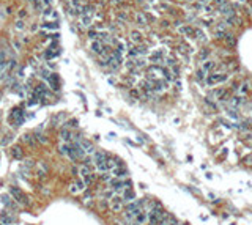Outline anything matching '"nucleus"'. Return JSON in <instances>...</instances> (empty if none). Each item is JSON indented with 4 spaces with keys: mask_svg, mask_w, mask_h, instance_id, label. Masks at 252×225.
Instances as JSON below:
<instances>
[{
    "mask_svg": "<svg viewBox=\"0 0 252 225\" xmlns=\"http://www.w3.org/2000/svg\"><path fill=\"white\" fill-rule=\"evenodd\" d=\"M10 192H11V195L16 199V201L21 203V205H29V203H30L29 197H27L19 188H16V186H11V188H10Z\"/></svg>",
    "mask_w": 252,
    "mask_h": 225,
    "instance_id": "f257e3e1",
    "label": "nucleus"
},
{
    "mask_svg": "<svg viewBox=\"0 0 252 225\" xmlns=\"http://www.w3.org/2000/svg\"><path fill=\"white\" fill-rule=\"evenodd\" d=\"M227 79H228V74H216V73H211V74L205 79V84L210 85V87H213V85L221 84V82L227 80Z\"/></svg>",
    "mask_w": 252,
    "mask_h": 225,
    "instance_id": "f03ea898",
    "label": "nucleus"
},
{
    "mask_svg": "<svg viewBox=\"0 0 252 225\" xmlns=\"http://www.w3.org/2000/svg\"><path fill=\"white\" fill-rule=\"evenodd\" d=\"M109 201H111V208H112V211H115V212L122 211V208H123V205H125L123 197H122V195H117V194H115V195H113Z\"/></svg>",
    "mask_w": 252,
    "mask_h": 225,
    "instance_id": "7ed1b4c3",
    "label": "nucleus"
},
{
    "mask_svg": "<svg viewBox=\"0 0 252 225\" xmlns=\"http://www.w3.org/2000/svg\"><path fill=\"white\" fill-rule=\"evenodd\" d=\"M10 118L14 120L16 126H21L24 123V120H25V115H24V112L21 110V109H14V110L11 112V115H10Z\"/></svg>",
    "mask_w": 252,
    "mask_h": 225,
    "instance_id": "20e7f679",
    "label": "nucleus"
},
{
    "mask_svg": "<svg viewBox=\"0 0 252 225\" xmlns=\"http://www.w3.org/2000/svg\"><path fill=\"white\" fill-rule=\"evenodd\" d=\"M111 175H112V178H118V179H125V178H128V170H126L123 165H118V167H115L112 172H111Z\"/></svg>",
    "mask_w": 252,
    "mask_h": 225,
    "instance_id": "39448f33",
    "label": "nucleus"
},
{
    "mask_svg": "<svg viewBox=\"0 0 252 225\" xmlns=\"http://www.w3.org/2000/svg\"><path fill=\"white\" fill-rule=\"evenodd\" d=\"M79 143H80V146H82V148H84V151L87 153V154H95V148H93L91 142L85 140V139H80V140H79Z\"/></svg>",
    "mask_w": 252,
    "mask_h": 225,
    "instance_id": "423d86ee",
    "label": "nucleus"
},
{
    "mask_svg": "<svg viewBox=\"0 0 252 225\" xmlns=\"http://www.w3.org/2000/svg\"><path fill=\"white\" fill-rule=\"evenodd\" d=\"M122 197H123L125 203H131V201H134L136 194H134V190L131 189V188H128V189H125V190L122 192Z\"/></svg>",
    "mask_w": 252,
    "mask_h": 225,
    "instance_id": "0eeeda50",
    "label": "nucleus"
},
{
    "mask_svg": "<svg viewBox=\"0 0 252 225\" xmlns=\"http://www.w3.org/2000/svg\"><path fill=\"white\" fill-rule=\"evenodd\" d=\"M14 221H16L14 216H10L8 211H3L2 214H0V222H2L3 225H11Z\"/></svg>",
    "mask_w": 252,
    "mask_h": 225,
    "instance_id": "6e6552de",
    "label": "nucleus"
},
{
    "mask_svg": "<svg viewBox=\"0 0 252 225\" xmlns=\"http://www.w3.org/2000/svg\"><path fill=\"white\" fill-rule=\"evenodd\" d=\"M60 139H62L63 142H71V140H73V134L66 129V126L60 129Z\"/></svg>",
    "mask_w": 252,
    "mask_h": 225,
    "instance_id": "1a4fd4ad",
    "label": "nucleus"
},
{
    "mask_svg": "<svg viewBox=\"0 0 252 225\" xmlns=\"http://www.w3.org/2000/svg\"><path fill=\"white\" fill-rule=\"evenodd\" d=\"M22 142L29 146H36V139H35V135H32V134H24Z\"/></svg>",
    "mask_w": 252,
    "mask_h": 225,
    "instance_id": "9d476101",
    "label": "nucleus"
},
{
    "mask_svg": "<svg viewBox=\"0 0 252 225\" xmlns=\"http://www.w3.org/2000/svg\"><path fill=\"white\" fill-rule=\"evenodd\" d=\"M90 49H91V52H95V54H102L104 52V46H102L101 41H93Z\"/></svg>",
    "mask_w": 252,
    "mask_h": 225,
    "instance_id": "9b49d317",
    "label": "nucleus"
},
{
    "mask_svg": "<svg viewBox=\"0 0 252 225\" xmlns=\"http://www.w3.org/2000/svg\"><path fill=\"white\" fill-rule=\"evenodd\" d=\"M66 118V113L65 112H60V113H57L55 117H52V126H58V124H62V121Z\"/></svg>",
    "mask_w": 252,
    "mask_h": 225,
    "instance_id": "f8f14e48",
    "label": "nucleus"
},
{
    "mask_svg": "<svg viewBox=\"0 0 252 225\" xmlns=\"http://www.w3.org/2000/svg\"><path fill=\"white\" fill-rule=\"evenodd\" d=\"M161 225H181V224L178 222L177 217H173V216H170V214H167V217L162 221Z\"/></svg>",
    "mask_w": 252,
    "mask_h": 225,
    "instance_id": "ddd939ff",
    "label": "nucleus"
},
{
    "mask_svg": "<svg viewBox=\"0 0 252 225\" xmlns=\"http://www.w3.org/2000/svg\"><path fill=\"white\" fill-rule=\"evenodd\" d=\"M210 96L213 98V99H217V101H221L222 98L225 96V90H222V88L214 90V91H211V93H210Z\"/></svg>",
    "mask_w": 252,
    "mask_h": 225,
    "instance_id": "4468645a",
    "label": "nucleus"
},
{
    "mask_svg": "<svg viewBox=\"0 0 252 225\" xmlns=\"http://www.w3.org/2000/svg\"><path fill=\"white\" fill-rule=\"evenodd\" d=\"M221 13H222V14H225L227 18H228V16H233V13H235V11H233V8L230 7V5L224 3L222 7H221Z\"/></svg>",
    "mask_w": 252,
    "mask_h": 225,
    "instance_id": "2eb2a0df",
    "label": "nucleus"
},
{
    "mask_svg": "<svg viewBox=\"0 0 252 225\" xmlns=\"http://www.w3.org/2000/svg\"><path fill=\"white\" fill-rule=\"evenodd\" d=\"M214 68H216V63L208 60V62H205V65H203V68H202V71H203V73H210V74H211V71L214 69Z\"/></svg>",
    "mask_w": 252,
    "mask_h": 225,
    "instance_id": "dca6fc26",
    "label": "nucleus"
},
{
    "mask_svg": "<svg viewBox=\"0 0 252 225\" xmlns=\"http://www.w3.org/2000/svg\"><path fill=\"white\" fill-rule=\"evenodd\" d=\"M2 201H3V205L8 206V208H13V210H14V208H18V206H16V203H13L11 199H10V195H7V194L2 195Z\"/></svg>",
    "mask_w": 252,
    "mask_h": 225,
    "instance_id": "f3484780",
    "label": "nucleus"
},
{
    "mask_svg": "<svg viewBox=\"0 0 252 225\" xmlns=\"http://www.w3.org/2000/svg\"><path fill=\"white\" fill-rule=\"evenodd\" d=\"M93 22V16H80V24L82 27H90Z\"/></svg>",
    "mask_w": 252,
    "mask_h": 225,
    "instance_id": "a211bd4d",
    "label": "nucleus"
},
{
    "mask_svg": "<svg viewBox=\"0 0 252 225\" xmlns=\"http://www.w3.org/2000/svg\"><path fill=\"white\" fill-rule=\"evenodd\" d=\"M88 173H91V168H90V165H87V164H84V165H80L79 167V175L82 178L84 176H87Z\"/></svg>",
    "mask_w": 252,
    "mask_h": 225,
    "instance_id": "6ab92c4d",
    "label": "nucleus"
},
{
    "mask_svg": "<svg viewBox=\"0 0 252 225\" xmlns=\"http://www.w3.org/2000/svg\"><path fill=\"white\" fill-rule=\"evenodd\" d=\"M11 154H13V157L14 159H22V150H21V146H13V150H11Z\"/></svg>",
    "mask_w": 252,
    "mask_h": 225,
    "instance_id": "aec40b11",
    "label": "nucleus"
},
{
    "mask_svg": "<svg viewBox=\"0 0 252 225\" xmlns=\"http://www.w3.org/2000/svg\"><path fill=\"white\" fill-rule=\"evenodd\" d=\"M49 80H51V84H52V88H54V90H58V88H60V84H58V76H57V74H52L51 77H49Z\"/></svg>",
    "mask_w": 252,
    "mask_h": 225,
    "instance_id": "412c9836",
    "label": "nucleus"
},
{
    "mask_svg": "<svg viewBox=\"0 0 252 225\" xmlns=\"http://www.w3.org/2000/svg\"><path fill=\"white\" fill-rule=\"evenodd\" d=\"M60 154H66L68 156V153L71 151V145L69 143H63V145H60Z\"/></svg>",
    "mask_w": 252,
    "mask_h": 225,
    "instance_id": "4be33fe9",
    "label": "nucleus"
},
{
    "mask_svg": "<svg viewBox=\"0 0 252 225\" xmlns=\"http://www.w3.org/2000/svg\"><path fill=\"white\" fill-rule=\"evenodd\" d=\"M93 181H95V173H93V172L88 173L87 176H84V183H85V186H90Z\"/></svg>",
    "mask_w": 252,
    "mask_h": 225,
    "instance_id": "5701e85b",
    "label": "nucleus"
},
{
    "mask_svg": "<svg viewBox=\"0 0 252 225\" xmlns=\"http://www.w3.org/2000/svg\"><path fill=\"white\" fill-rule=\"evenodd\" d=\"M131 40L134 43H142V35L139 32H131Z\"/></svg>",
    "mask_w": 252,
    "mask_h": 225,
    "instance_id": "b1692460",
    "label": "nucleus"
},
{
    "mask_svg": "<svg viewBox=\"0 0 252 225\" xmlns=\"http://www.w3.org/2000/svg\"><path fill=\"white\" fill-rule=\"evenodd\" d=\"M65 126H71V128H77L79 126V121H77V118H71L69 121L65 124Z\"/></svg>",
    "mask_w": 252,
    "mask_h": 225,
    "instance_id": "393cba45",
    "label": "nucleus"
},
{
    "mask_svg": "<svg viewBox=\"0 0 252 225\" xmlns=\"http://www.w3.org/2000/svg\"><path fill=\"white\" fill-rule=\"evenodd\" d=\"M161 58H162V55H161V54H159V52L153 54V55L150 57V60H151V62H161Z\"/></svg>",
    "mask_w": 252,
    "mask_h": 225,
    "instance_id": "a878e982",
    "label": "nucleus"
},
{
    "mask_svg": "<svg viewBox=\"0 0 252 225\" xmlns=\"http://www.w3.org/2000/svg\"><path fill=\"white\" fill-rule=\"evenodd\" d=\"M99 178H101L102 181H106V183H109V181H111V179H112V176H111V173H107V172H106V173H101V176H99Z\"/></svg>",
    "mask_w": 252,
    "mask_h": 225,
    "instance_id": "bb28decb",
    "label": "nucleus"
},
{
    "mask_svg": "<svg viewBox=\"0 0 252 225\" xmlns=\"http://www.w3.org/2000/svg\"><path fill=\"white\" fill-rule=\"evenodd\" d=\"M98 36H99V33H98V32H95V30H90V32H88V38H90V40L95 41Z\"/></svg>",
    "mask_w": 252,
    "mask_h": 225,
    "instance_id": "cd10ccee",
    "label": "nucleus"
},
{
    "mask_svg": "<svg viewBox=\"0 0 252 225\" xmlns=\"http://www.w3.org/2000/svg\"><path fill=\"white\" fill-rule=\"evenodd\" d=\"M181 33H186V35H192V33H195V32L191 29V27H184V29H181Z\"/></svg>",
    "mask_w": 252,
    "mask_h": 225,
    "instance_id": "c85d7f7f",
    "label": "nucleus"
},
{
    "mask_svg": "<svg viewBox=\"0 0 252 225\" xmlns=\"http://www.w3.org/2000/svg\"><path fill=\"white\" fill-rule=\"evenodd\" d=\"M227 22H230V25H235V24L238 22V19L235 18V16H228V18H227Z\"/></svg>",
    "mask_w": 252,
    "mask_h": 225,
    "instance_id": "c756f323",
    "label": "nucleus"
},
{
    "mask_svg": "<svg viewBox=\"0 0 252 225\" xmlns=\"http://www.w3.org/2000/svg\"><path fill=\"white\" fill-rule=\"evenodd\" d=\"M24 27H25V24H24V21H22V19H19V21H18V22H16V29L22 30V29H24Z\"/></svg>",
    "mask_w": 252,
    "mask_h": 225,
    "instance_id": "7c9ffc66",
    "label": "nucleus"
},
{
    "mask_svg": "<svg viewBox=\"0 0 252 225\" xmlns=\"http://www.w3.org/2000/svg\"><path fill=\"white\" fill-rule=\"evenodd\" d=\"M43 27L44 29H58V24L55 22V24H43Z\"/></svg>",
    "mask_w": 252,
    "mask_h": 225,
    "instance_id": "2f4dec72",
    "label": "nucleus"
},
{
    "mask_svg": "<svg viewBox=\"0 0 252 225\" xmlns=\"http://www.w3.org/2000/svg\"><path fill=\"white\" fill-rule=\"evenodd\" d=\"M137 22L144 25V24H147V19H145V18H144V16H142V14H137Z\"/></svg>",
    "mask_w": 252,
    "mask_h": 225,
    "instance_id": "473e14b6",
    "label": "nucleus"
},
{
    "mask_svg": "<svg viewBox=\"0 0 252 225\" xmlns=\"http://www.w3.org/2000/svg\"><path fill=\"white\" fill-rule=\"evenodd\" d=\"M197 79H199V80H203V79H205V73H203L202 69H199V73H197Z\"/></svg>",
    "mask_w": 252,
    "mask_h": 225,
    "instance_id": "72a5a7b5",
    "label": "nucleus"
},
{
    "mask_svg": "<svg viewBox=\"0 0 252 225\" xmlns=\"http://www.w3.org/2000/svg\"><path fill=\"white\" fill-rule=\"evenodd\" d=\"M24 165H25L27 168H30V167H33V161H32V159H27V161L24 162Z\"/></svg>",
    "mask_w": 252,
    "mask_h": 225,
    "instance_id": "f704fd0d",
    "label": "nucleus"
},
{
    "mask_svg": "<svg viewBox=\"0 0 252 225\" xmlns=\"http://www.w3.org/2000/svg\"><path fill=\"white\" fill-rule=\"evenodd\" d=\"M206 57H208V51H205V52H202V54H200V60H205Z\"/></svg>",
    "mask_w": 252,
    "mask_h": 225,
    "instance_id": "c9c22d12",
    "label": "nucleus"
},
{
    "mask_svg": "<svg viewBox=\"0 0 252 225\" xmlns=\"http://www.w3.org/2000/svg\"><path fill=\"white\" fill-rule=\"evenodd\" d=\"M99 206L102 208V210H106V208L109 206V203H107V201H101V203H99Z\"/></svg>",
    "mask_w": 252,
    "mask_h": 225,
    "instance_id": "e433bc0d",
    "label": "nucleus"
},
{
    "mask_svg": "<svg viewBox=\"0 0 252 225\" xmlns=\"http://www.w3.org/2000/svg\"><path fill=\"white\" fill-rule=\"evenodd\" d=\"M244 164H249V165H251V164H252V156L246 157V159H244Z\"/></svg>",
    "mask_w": 252,
    "mask_h": 225,
    "instance_id": "4c0bfd02",
    "label": "nucleus"
},
{
    "mask_svg": "<svg viewBox=\"0 0 252 225\" xmlns=\"http://www.w3.org/2000/svg\"><path fill=\"white\" fill-rule=\"evenodd\" d=\"M25 14H27V10H21V11H19V18H24Z\"/></svg>",
    "mask_w": 252,
    "mask_h": 225,
    "instance_id": "58836bf2",
    "label": "nucleus"
},
{
    "mask_svg": "<svg viewBox=\"0 0 252 225\" xmlns=\"http://www.w3.org/2000/svg\"><path fill=\"white\" fill-rule=\"evenodd\" d=\"M43 2H44V5H47V7H49V5H51V2H52V0H43Z\"/></svg>",
    "mask_w": 252,
    "mask_h": 225,
    "instance_id": "ea45409f",
    "label": "nucleus"
},
{
    "mask_svg": "<svg viewBox=\"0 0 252 225\" xmlns=\"http://www.w3.org/2000/svg\"><path fill=\"white\" fill-rule=\"evenodd\" d=\"M0 98H2V91H0Z\"/></svg>",
    "mask_w": 252,
    "mask_h": 225,
    "instance_id": "a19ab883",
    "label": "nucleus"
}]
</instances>
